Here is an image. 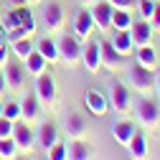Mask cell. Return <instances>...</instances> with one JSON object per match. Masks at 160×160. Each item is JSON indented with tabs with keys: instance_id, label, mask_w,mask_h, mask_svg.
Listing matches in <instances>:
<instances>
[{
	"instance_id": "1",
	"label": "cell",
	"mask_w": 160,
	"mask_h": 160,
	"mask_svg": "<svg viewBox=\"0 0 160 160\" xmlns=\"http://www.w3.org/2000/svg\"><path fill=\"white\" fill-rule=\"evenodd\" d=\"M56 48H58V61H64L66 66H76L82 61V43L74 33H61L56 38Z\"/></svg>"
},
{
	"instance_id": "2",
	"label": "cell",
	"mask_w": 160,
	"mask_h": 160,
	"mask_svg": "<svg viewBox=\"0 0 160 160\" xmlns=\"http://www.w3.org/2000/svg\"><path fill=\"white\" fill-rule=\"evenodd\" d=\"M135 117L145 130H152L160 125V102L155 99H140L135 104Z\"/></svg>"
},
{
	"instance_id": "3",
	"label": "cell",
	"mask_w": 160,
	"mask_h": 160,
	"mask_svg": "<svg viewBox=\"0 0 160 160\" xmlns=\"http://www.w3.org/2000/svg\"><path fill=\"white\" fill-rule=\"evenodd\" d=\"M64 21H66V13H64V5L56 3V0H51V3H46L41 8V26L51 33L61 31L64 28Z\"/></svg>"
},
{
	"instance_id": "4",
	"label": "cell",
	"mask_w": 160,
	"mask_h": 160,
	"mask_svg": "<svg viewBox=\"0 0 160 160\" xmlns=\"http://www.w3.org/2000/svg\"><path fill=\"white\" fill-rule=\"evenodd\" d=\"M13 140L18 145V152H36V130L23 122V119H18V122L13 125Z\"/></svg>"
},
{
	"instance_id": "5",
	"label": "cell",
	"mask_w": 160,
	"mask_h": 160,
	"mask_svg": "<svg viewBox=\"0 0 160 160\" xmlns=\"http://www.w3.org/2000/svg\"><path fill=\"white\" fill-rule=\"evenodd\" d=\"M33 94L38 97V102L46 104V107L56 104V82H53V76L48 71H43V74L36 76V92Z\"/></svg>"
},
{
	"instance_id": "6",
	"label": "cell",
	"mask_w": 160,
	"mask_h": 160,
	"mask_svg": "<svg viewBox=\"0 0 160 160\" xmlns=\"http://www.w3.org/2000/svg\"><path fill=\"white\" fill-rule=\"evenodd\" d=\"M56 142H61V137H58V127L53 122H41L38 130H36V150L48 152Z\"/></svg>"
},
{
	"instance_id": "7",
	"label": "cell",
	"mask_w": 160,
	"mask_h": 160,
	"mask_svg": "<svg viewBox=\"0 0 160 160\" xmlns=\"http://www.w3.org/2000/svg\"><path fill=\"white\" fill-rule=\"evenodd\" d=\"M130 84H132V89H137V92L155 89V69H145V66L135 64V66L130 69Z\"/></svg>"
},
{
	"instance_id": "8",
	"label": "cell",
	"mask_w": 160,
	"mask_h": 160,
	"mask_svg": "<svg viewBox=\"0 0 160 160\" xmlns=\"http://www.w3.org/2000/svg\"><path fill=\"white\" fill-rule=\"evenodd\" d=\"M92 18H94V26L99 31H107L112 28V15H114V5L109 3V0H97V3H92Z\"/></svg>"
},
{
	"instance_id": "9",
	"label": "cell",
	"mask_w": 160,
	"mask_h": 160,
	"mask_svg": "<svg viewBox=\"0 0 160 160\" xmlns=\"http://www.w3.org/2000/svg\"><path fill=\"white\" fill-rule=\"evenodd\" d=\"M99 48H102V69H107V71H119V69L127 64V56L119 53V51L112 46V41H109V43L99 41Z\"/></svg>"
},
{
	"instance_id": "10",
	"label": "cell",
	"mask_w": 160,
	"mask_h": 160,
	"mask_svg": "<svg viewBox=\"0 0 160 160\" xmlns=\"http://www.w3.org/2000/svg\"><path fill=\"white\" fill-rule=\"evenodd\" d=\"M94 18H92V10L82 8V10H76L74 15V36L79 38V41H87V38L94 33Z\"/></svg>"
},
{
	"instance_id": "11",
	"label": "cell",
	"mask_w": 160,
	"mask_h": 160,
	"mask_svg": "<svg viewBox=\"0 0 160 160\" xmlns=\"http://www.w3.org/2000/svg\"><path fill=\"white\" fill-rule=\"evenodd\" d=\"M109 107L117 114H127V109L132 107V97H130V89L125 84H114L112 87V92H109Z\"/></svg>"
},
{
	"instance_id": "12",
	"label": "cell",
	"mask_w": 160,
	"mask_h": 160,
	"mask_svg": "<svg viewBox=\"0 0 160 160\" xmlns=\"http://www.w3.org/2000/svg\"><path fill=\"white\" fill-rule=\"evenodd\" d=\"M26 69H23V61H8L5 64V84H8V92H18L23 89L26 84Z\"/></svg>"
},
{
	"instance_id": "13",
	"label": "cell",
	"mask_w": 160,
	"mask_h": 160,
	"mask_svg": "<svg viewBox=\"0 0 160 160\" xmlns=\"http://www.w3.org/2000/svg\"><path fill=\"white\" fill-rule=\"evenodd\" d=\"M82 64L89 74H97L102 69V48H99V41H92V43L82 46Z\"/></svg>"
},
{
	"instance_id": "14",
	"label": "cell",
	"mask_w": 160,
	"mask_h": 160,
	"mask_svg": "<svg viewBox=\"0 0 160 160\" xmlns=\"http://www.w3.org/2000/svg\"><path fill=\"white\" fill-rule=\"evenodd\" d=\"M64 130H66V137L69 140H82L84 132H87V122L79 112H66L64 117Z\"/></svg>"
},
{
	"instance_id": "15",
	"label": "cell",
	"mask_w": 160,
	"mask_h": 160,
	"mask_svg": "<svg viewBox=\"0 0 160 160\" xmlns=\"http://www.w3.org/2000/svg\"><path fill=\"white\" fill-rule=\"evenodd\" d=\"M38 117H41V102H38V97L36 94H26L21 99V119L31 125Z\"/></svg>"
},
{
	"instance_id": "16",
	"label": "cell",
	"mask_w": 160,
	"mask_h": 160,
	"mask_svg": "<svg viewBox=\"0 0 160 160\" xmlns=\"http://www.w3.org/2000/svg\"><path fill=\"white\" fill-rule=\"evenodd\" d=\"M152 26L148 23V21H137V23H132V28H130V36H132V43H135V48L137 46H148V43H152Z\"/></svg>"
},
{
	"instance_id": "17",
	"label": "cell",
	"mask_w": 160,
	"mask_h": 160,
	"mask_svg": "<svg viewBox=\"0 0 160 160\" xmlns=\"http://www.w3.org/2000/svg\"><path fill=\"white\" fill-rule=\"evenodd\" d=\"M84 104H87V109H89L94 117L107 114V97H104L102 92H97V89H89V92L84 94Z\"/></svg>"
},
{
	"instance_id": "18",
	"label": "cell",
	"mask_w": 160,
	"mask_h": 160,
	"mask_svg": "<svg viewBox=\"0 0 160 160\" xmlns=\"http://www.w3.org/2000/svg\"><path fill=\"white\" fill-rule=\"evenodd\" d=\"M125 148H127V152H130L132 160H148V140H145V135L140 132V130L132 135V140H130Z\"/></svg>"
},
{
	"instance_id": "19",
	"label": "cell",
	"mask_w": 160,
	"mask_h": 160,
	"mask_svg": "<svg viewBox=\"0 0 160 160\" xmlns=\"http://www.w3.org/2000/svg\"><path fill=\"white\" fill-rule=\"evenodd\" d=\"M135 58H137V64L145 66V69H158V53H155V48L150 43L148 46H137L135 48Z\"/></svg>"
},
{
	"instance_id": "20",
	"label": "cell",
	"mask_w": 160,
	"mask_h": 160,
	"mask_svg": "<svg viewBox=\"0 0 160 160\" xmlns=\"http://www.w3.org/2000/svg\"><path fill=\"white\" fill-rule=\"evenodd\" d=\"M23 69H26L28 76H38V74H43V71L48 69V61H46V58L38 53V51H33L26 61H23Z\"/></svg>"
},
{
	"instance_id": "21",
	"label": "cell",
	"mask_w": 160,
	"mask_h": 160,
	"mask_svg": "<svg viewBox=\"0 0 160 160\" xmlns=\"http://www.w3.org/2000/svg\"><path fill=\"white\" fill-rule=\"evenodd\" d=\"M112 132H114V140H117L119 145H127L130 140H132V135L137 132V125L135 122H127V119H119Z\"/></svg>"
},
{
	"instance_id": "22",
	"label": "cell",
	"mask_w": 160,
	"mask_h": 160,
	"mask_svg": "<svg viewBox=\"0 0 160 160\" xmlns=\"http://www.w3.org/2000/svg\"><path fill=\"white\" fill-rule=\"evenodd\" d=\"M112 46H114L119 53H122V56H130V53H132V48H135L130 31H117V33H114V38H112Z\"/></svg>"
},
{
	"instance_id": "23",
	"label": "cell",
	"mask_w": 160,
	"mask_h": 160,
	"mask_svg": "<svg viewBox=\"0 0 160 160\" xmlns=\"http://www.w3.org/2000/svg\"><path fill=\"white\" fill-rule=\"evenodd\" d=\"M36 51L41 53L48 64H56L58 61V48H56V41H51V38H41V41L36 43Z\"/></svg>"
},
{
	"instance_id": "24",
	"label": "cell",
	"mask_w": 160,
	"mask_h": 160,
	"mask_svg": "<svg viewBox=\"0 0 160 160\" xmlns=\"http://www.w3.org/2000/svg\"><path fill=\"white\" fill-rule=\"evenodd\" d=\"M69 160H92V148L84 140H71L69 145Z\"/></svg>"
},
{
	"instance_id": "25",
	"label": "cell",
	"mask_w": 160,
	"mask_h": 160,
	"mask_svg": "<svg viewBox=\"0 0 160 160\" xmlns=\"http://www.w3.org/2000/svg\"><path fill=\"white\" fill-rule=\"evenodd\" d=\"M10 46H13V53H15L18 61H26V58L36 51V43L31 41V38H18V41H13Z\"/></svg>"
},
{
	"instance_id": "26",
	"label": "cell",
	"mask_w": 160,
	"mask_h": 160,
	"mask_svg": "<svg viewBox=\"0 0 160 160\" xmlns=\"http://www.w3.org/2000/svg\"><path fill=\"white\" fill-rule=\"evenodd\" d=\"M132 10H119L114 8V15H112V28L114 31H130L132 28Z\"/></svg>"
},
{
	"instance_id": "27",
	"label": "cell",
	"mask_w": 160,
	"mask_h": 160,
	"mask_svg": "<svg viewBox=\"0 0 160 160\" xmlns=\"http://www.w3.org/2000/svg\"><path fill=\"white\" fill-rule=\"evenodd\" d=\"M0 158H5V160L18 158V145L13 137H0Z\"/></svg>"
},
{
	"instance_id": "28",
	"label": "cell",
	"mask_w": 160,
	"mask_h": 160,
	"mask_svg": "<svg viewBox=\"0 0 160 160\" xmlns=\"http://www.w3.org/2000/svg\"><path fill=\"white\" fill-rule=\"evenodd\" d=\"M18 26H21V18H18V13H15V8H13V10H8V13L3 15V28H5V33H13Z\"/></svg>"
},
{
	"instance_id": "29",
	"label": "cell",
	"mask_w": 160,
	"mask_h": 160,
	"mask_svg": "<svg viewBox=\"0 0 160 160\" xmlns=\"http://www.w3.org/2000/svg\"><path fill=\"white\" fill-rule=\"evenodd\" d=\"M3 117H8L10 122L21 119V102H5L3 104Z\"/></svg>"
},
{
	"instance_id": "30",
	"label": "cell",
	"mask_w": 160,
	"mask_h": 160,
	"mask_svg": "<svg viewBox=\"0 0 160 160\" xmlns=\"http://www.w3.org/2000/svg\"><path fill=\"white\" fill-rule=\"evenodd\" d=\"M48 160H69V145H64V142H56L48 152Z\"/></svg>"
},
{
	"instance_id": "31",
	"label": "cell",
	"mask_w": 160,
	"mask_h": 160,
	"mask_svg": "<svg viewBox=\"0 0 160 160\" xmlns=\"http://www.w3.org/2000/svg\"><path fill=\"white\" fill-rule=\"evenodd\" d=\"M155 0H137V10H140V15H142V21H150L152 18V13H155Z\"/></svg>"
},
{
	"instance_id": "32",
	"label": "cell",
	"mask_w": 160,
	"mask_h": 160,
	"mask_svg": "<svg viewBox=\"0 0 160 160\" xmlns=\"http://www.w3.org/2000/svg\"><path fill=\"white\" fill-rule=\"evenodd\" d=\"M13 125L15 122H10L8 117L0 114V137H13Z\"/></svg>"
},
{
	"instance_id": "33",
	"label": "cell",
	"mask_w": 160,
	"mask_h": 160,
	"mask_svg": "<svg viewBox=\"0 0 160 160\" xmlns=\"http://www.w3.org/2000/svg\"><path fill=\"white\" fill-rule=\"evenodd\" d=\"M109 3L119 10H135L137 8V0H109Z\"/></svg>"
},
{
	"instance_id": "34",
	"label": "cell",
	"mask_w": 160,
	"mask_h": 160,
	"mask_svg": "<svg viewBox=\"0 0 160 160\" xmlns=\"http://www.w3.org/2000/svg\"><path fill=\"white\" fill-rule=\"evenodd\" d=\"M148 23L152 26V31H160V5H155V13H152V18Z\"/></svg>"
},
{
	"instance_id": "35",
	"label": "cell",
	"mask_w": 160,
	"mask_h": 160,
	"mask_svg": "<svg viewBox=\"0 0 160 160\" xmlns=\"http://www.w3.org/2000/svg\"><path fill=\"white\" fill-rule=\"evenodd\" d=\"M8 64V46H0V69H5Z\"/></svg>"
},
{
	"instance_id": "36",
	"label": "cell",
	"mask_w": 160,
	"mask_h": 160,
	"mask_svg": "<svg viewBox=\"0 0 160 160\" xmlns=\"http://www.w3.org/2000/svg\"><path fill=\"white\" fill-rule=\"evenodd\" d=\"M5 92H8V84H5V74L0 71V97H3Z\"/></svg>"
},
{
	"instance_id": "37",
	"label": "cell",
	"mask_w": 160,
	"mask_h": 160,
	"mask_svg": "<svg viewBox=\"0 0 160 160\" xmlns=\"http://www.w3.org/2000/svg\"><path fill=\"white\" fill-rule=\"evenodd\" d=\"M8 43V33H5V28L0 26V46H5Z\"/></svg>"
},
{
	"instance_id": "38",
	"label": "cell",
	"mask_w": 160,
	"mask_h": 160,
	"mask_svg": "<svg viewBox=\"0 0 160 160\" xmlns=\"http://www.w3.org/2000/svg\"><path fill=\"white\" fill-rule=\"evenodd\" d=\"M28 3H31V0H10L13 8H21V5H28Z\"/></svg>"
},
{
	"instance_id": "39",
	"label": "cell",
	"mask_w": 160,
	"mask_h": 160,
	"mask_svg": "<svg viewBox=\"0 0 160 160\" xmlns=\"http://www.w3.org/2000/svg\"><path fill=\"white\" fill-rule=\"evenodd\" d=\"M155 89H158V99H160V71L155 74Z\"/></svg>"
},
{
	"instance_id": "40",
	"label": "cell",
	"mask_w": 160,
	"mask_h": 160,
	"mask_svg": "<svg viewBox=\"0 0 160 160\" xmlns=\"http://www.w3.org/2000/svg\"><path fill=\"white\" fill-rule=\"evenodd\" d=\"M82 3H84V5H92V3H97V0H82Z\"/></svg>"
},
{
	"instance_id": "41",
	"label": "cell",
	"mask_w": 160,
	"mask_h": 160,
	"mask_svg": "<svg viewBox=\"0 0 160 160\" xmlns=\"http://www.w3.org/2000/svg\"><path fill=\"white\" fill-rule=\"evenodd\" d=\"M0 18H3V3H0Z\"/></svg>"
},
{
	"instance_id": "42",
	"label": "cell",
	"mask_w": 160,
	"mask_h": 160,
	"mask_svg": "<svg viewBox=\"0 0 160 160\" xmlns=\"http://www.w3.org/2000/svg\"><path fill=\"white\" fill-rule=\"evenodd\" d=\"M13 160H26V158H21V155H18V158H13Z\"/></svg>"
},
{
	"instance_id": "43",
	"label": "cell",
	"mask_w": 160,
	"mask_h": 160,
	"mask_svg": "<svg viewBox=\"0 0 160 160\" xmlns=\"http://www.w3.org/2000/svg\"><path fill=\"white\" fill-rule=\"evenodd\" d=\"M0 114H3V102H0Z\"/></svg>"
},
{
	"instance_id": "44",
	"label": "cell",
	"mask_w": 160,
	"mask_h": 160,
	"mask_svg": "<svg viewBox=\"0 0 160 160\" xmlns=\"http://www.w3.org/2000/svg\"><path fill=\"white\" fill-rule=\"evenodd\" d=\"M31 3H41V0H31Z\"/></svg>"
},
{
	"instance_id": "45",
	"label": "cell",
	"mask_w": 160,
	"mask_h": 160,
	"mask_svg": "<svg viewBox=\"0 0 160 160\" xmlns=\"http://www.w3.org/2000/svg\"><path fill=\"white\" fill-rule=\"evenodd\" d=\"M0 160H5V158H0Z\"/></svg>"
}]
</instances>
